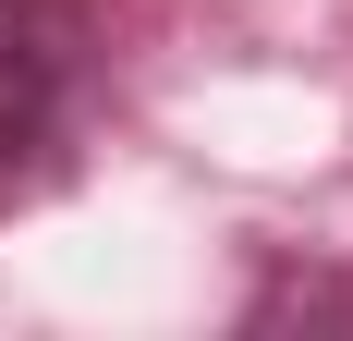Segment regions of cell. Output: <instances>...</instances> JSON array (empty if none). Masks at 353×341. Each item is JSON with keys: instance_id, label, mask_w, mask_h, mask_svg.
Listing matches in <instances>:
<instances>
[{"instance_id": "obj_1", "label": "cell", "mask_w": 353, "mask_h": 341, "mask_svg": "<svg viewBox=\"0 0 353 341\" xmlns=\"http://www.w3.org/2000/svg\"><path fill=\"white\" fill-rule=\"evenodd\" d=\"M98 61V25H85V0H0V183L25 146L61 135L73 86Z\"/></svg>"}, {"instance_id": "obj_2", "label": "cell", "mask_w": 353, "mask_h": 341, "mask_svg": "<svg viewBox=\"0 0 353 341\" xmlns=\"http://www.w3.org/2000/svg\"><path fill=\"white\" fill-rule=\"evenodd\" d=\"M281 317H353V280H317V269H281V280H256L244 329H281Z\"/></svg>"}]
</instances>
